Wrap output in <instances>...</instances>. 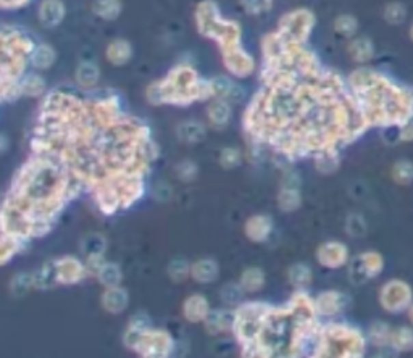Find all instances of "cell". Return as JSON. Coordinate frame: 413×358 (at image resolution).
I'll return each mask as SVG.
<instances>
[{"mask_svg": "<svg viewBox=\"0 0 413 358\" xmlns=\"http://www.w3.org/2000/svg\"><path fill=\"white\" fill-rule=\"evenodd\" d=\"M345 231H347V234L352 235V238H363L367 233L365 218H363L362 215H357V213L349 215L347 221H345Z\"/></svg>", "mask_w": 413, "mask_h": 358, "instance_id": "46", "label": "cell"}, {"mask_svg": "<svg viewBox=\"0 0 413 358\" xmlns=\"http://www.w3.org/2000/svg\"><path fill=\"white\" fill-rule=\"evenodd\" d=\"M202 324L209 336L230 333L235 324V310H212Z\"/></svg>", "mask_w": 413, "mask_h": 358, "instance_id": "22", "label": "cell"}, {"mask_svg": "<svg viewBox=\"0 0 413 358\" xmlns=\"http://www.w3.org/2000/svg\"><path fill=\"white\" fill-rule=\"evenodd\" d=\"M219 297H222V301L226 303V305L239 307L241 303L244 302L245 291L242 289L239 281H237V283H226L219 289Z\"/></svg>", "mask_w": 413, "mask_h": 358, "instance_id": "40", "label": "cell"}, {"mask_svg": "<svg viewBox=\"0 0 413 358\" xmlns=\"http://www.w3.org/2000/svg\"><path fill=\"white\" fill-rule=\"evenodd\" d=\"M350 297L341 291H323L315 297L318 316H336L349 307Z\"/></svg>", "mask_w": 413, "mask_h": 358, "instance_id": "16", "label": "cell"}, {"mask_svg": "<svg viewBox=\"0 0 413 358\" xmlns=\"http://www.w3.org/2000/svg\"><path fill=\"white\" fill-rule=\"evenodd\" d=\"M275 221L267 213H257L249 216L244 223V235L254 244H265L271 238Z\"/></svg>", "mask_w": 413, "mask_h": 358, "instance_id": "15", "label": "cell"}, {"mask_svg": "<svg viewBox=\"0 0 413 358\" xmlns=\"http://www.w3.org/2000/svg\"><path fill=\"white\" fill-rule=\"evenodd\" d=\"M152 326H154V321H152L150 315L147 314V311H137V314H134L131 318H129L126 329H124L123 333V346L126 347L128 350H131L139 336H141L146 329L152 328Z\"/></svg>", "mask_w": 413, "mask_h": 358, "instance_id": "23", "label": "cell"}, {"mask_svg": "<svg viewBox=\"0 0 413 358\" xmlns=\"http://www.w3.org/2000/svg\"><path fill=\"white\" fill-rule=\"evenodd\" d=\"M215 97L212 79H202L189 65H178L163 79L152 83L146 90L150 105L189 107L194 102L212 101Z\"/></svg>", "mask_w": 413, "mask_h": 358, "instance_id": "4", "label": "cell"}, {"mask_svg": "<svg viewBox=\"0 0 413 358\" xmlns=\"http://www.w3.org/2000/svg\"><path fill=\"white\" fill-rule=\"evenodd\" d=\"M402 140H413V121L407 120V126L401 131Z\"/></svg>", "mask_w": 413, "mask_h": 358, "instance_id": "50", "label": "cell"}, {"mask_svg": "<svg viewBox=\"0 0 413 358\" xmlns=\"http://www.w3.org/2000/svg\"><path fill=\"white\" fill-rule=\"evenodd\" d=\"M244 162V152L239 147H224L218 157V163L223 170L230 171L239 168Z\"/></svg>", "mask_w": 413, "mask_h": 358, "instance_id": "38", "label": "cell"}, {"mask_svg": "<svg viewBox=\"0 0 413 358\" xmlns=\"http://www.w3.org/2000/svg\"><path fill=\"white\" fill-rule=\"evenodd\" d=\"M239 284L242 285L245 294H257L263 291L267 284V274L260 266H247L239 276Z\"/></svg>", "mask_w": 413, "mask_h": 358, "instance_id": "29", "label": "cell"}, {"mask_svg": "<svg viewBox=\"0 0 413 358\" xmlns=\"http://www.w3.org/2000/svg\"><path fill=\"white\" fill-rule=\"evenodd\" d=\"M390 346L397 352L410 350L413 347V331L410 328H397L392 331L390 336Z\"/></svg>", "mask_w": 413, "mask_h": 358, "instance_id": "41", "label": "cell"}, {"mask_svg": "<svg viewBox=\"0 0 413 358\" xmlns=\"http://www.w3.org/2000/svg\"><path fill=\"white\" fill-rule=\"evenodd\" d=\"M129 302V292L123 285H115V287H105L101 296V307L105 314L109 315H121L123 311L128 310Z\"/></svg>", "mask_w": 413, "mask_h": 358, "instance_id": "18", "label": "cell"}, {"mask_svg": "<svg viewBox=\"0 0 413 358\" xmlns=\"http://www.w3.org/2000/svg\"><path fill=\"white\" fill-rule=\"evenodd\" d=\"M94 278L97 279V283L101 284L103 289L115 287V285H121V283H123V270H121V266L115 264V261H105V264L98 268Z\"/></svg>", "mask_w": 413, "mask_h": 358, "instance_id": "31", "label": "cell"}, {"mask_svg": "<svg viewBox=\"0 0 413 358\" xmlns=\"http://www.w3.org/2000/svg\"><path fill=\"white\" fill-rule=\"evenodd\" d=\"M215 97L224 99L230 103H239L244 101V89L241 88L236 81H232L228 76H217L212 79Z\"/></svg>", "mask_w": 413, "mask_h": 358, "instance_id": "25", "label": "cell"}, {"mask_svg": "<svg viewBox=\"0 0 413 358\" xmlns=\"http://www.w3.org/2000/svg\"><path fill=\"white\" fill-rule=\"evenodd\" d=\"M0 152L2 153H7L8 151V136L7 134H2V139H0Z\"/></svg>", "mask_w": 413, "mask_h": 358, "instance_id": "51", "label": "cell"}, {"mask_svg": "<svg viewBox=\"0 0 413 358\" xmlns=\"http://www.w3.org/2000/svg\"><path fill=\"white\" fill-rule=\"evenodd\" d=\"M407 314H408V321L413 324V303L407 308Z\"/></svg>", "mask_w": 413, "mask_h": 358, "instance_id": "52", "label": "cell"}, {"mask_svg": "<svg viewBox=\"0 0 413 358\" xmlns=\"http://www.w3.org/2000/svg\"><path fill=\"white\" fill-rule=\"evenodd\" d=\"M315 258L323 268L338 270L349 264V248L344 242L326 241L317 247Z\"/></svg>", "mask_w": 413, "mask_h": 358, "instance_id": "13", "label": "cell"}, {"mask_svg": "<svg viewBox=\"0 0 413 358\" xmlns=\"http://www.w3.org/2000/svg\"><path fill=\"white\" fill-rule=\"evenodd\" d=\"M20 89L21 95H26V97H40V95L46 92L47 84L40 75L29 73L25 75L23 79L20 81Z\"/></svg>", "mask_w": 413, "mask_h": 358, "instance_id": "36", "label": "cell"}, {"mask_svg": "<svg viewBox=\"0 0 413 358\" xmlns=\"http://www.w3.org/2000/svg\"><path fill=\"white\" fill-rule=\"evenodd\" d=\"M66 7L64 0H42L38 8V20L46 29L60 26L65 20Z\"/></svg>", "mask_w": 413, "mask_h": 358, "instance_id": "19", "label": "cell"}, {"mask_svg": "<svg viewBox=\"0 0 413 358\" xmlns=\"http://www.w3.org/2000/svg\"><path fill=\"white\" fill-rule=\"evenodd\" d=\"M367 341L354 326L345 323H328L321 326V339L318 358L344 357L358 358L365 355Z\"/></svg>", "mask_w": 413, "mask_h": 358, "instance_id": "7", "label": "cell"}, {"mask_svg": "<svg viewBox=\"0 0 413 358\" xmlns=\"http://www.w3.org/2000/svg\"><path fill=\"white\" fill-rule=\"evenodd\" d=\"M31 0H2V8L3 10H15V8H21L28 5Z\"/></svg>", "mask_w": 413, "mask_h": 358, "instance_id": "49", "label": "cell"}, {"mask_svg": "<svg viewBox=\"0 0 413 358\" xmlns=\"http://www.w3.org/2000/svg\"><path fill=\"white\" fill-rule=\"evenodd\" d=\"M52 261L57 285H76L91 276L86 261L75 255H65Z\"/></svg>", "mask_w": 413, "mask_h": 358, "instance_id": "12", "label": "cell"}, {"mask_svg": "<svg viewBox=\"0 0 413 358\" xmlns=\"http://www.w3.org/2000/svg\"><path fill=\"white\" fill-rule=\"evenodd\" d=\"M174 133H176L179 142L187 144V146H196V144H200L202 140H205L209 131H206V126L202 121L186 120L176 126Z\"/></svg>", "mask_w": 413, "mask_h": 358, "instance_id": "24", "label": "cell"}, {"mask_svg": "<svg viewBox=\"0 0 413 358\" xmlns=\"http://www.w3.org/2000/svg\"><path fill=\"white\" fill-rule=\"evenodd\" d=\"M174 173L176 178L183 183H192L199 175V165L192 160H183L174 166Z\"/></svg>", "mask_w": 413, "mask_h": 358, "instance_id": "44", "label": "cell"}, {"mask_svg": "<svg viewBox=\"0 0 413 358\" xmlns=\"http://www.w3.org/2000/svg\"><path fill=\"white\" fill-rule=\"evenodd\" d=\"M384 268V260L378 252H363L349 264V281L352 284L360 285L368 279H373Z\"/></svg>", "mask_w": 413, "mask_h": 358, "instance_id": "11", "label": "cell"}, {"mask_svg": "<svg viewBox=\"0 0 413 358\" xmlns=\"http://www.w3.org/2000/svg\"><path fill=\"white\" fill-rule=\"evenodd\" d=\"M241 3L242 8L252 16L267 13L273 7V0H241Z\"/></svg>", "mask_w": 413, "mask_h": 358, "instance_id": "47", "label": "cell"}, {"mask_svg": "<svg viewBox=\"0 0 413 358\" xmlns=\"http://www.w3.org/2000/svg\"><path fill=\"white\" fill-rule=\"evenodd\" d=\"M210 311H212V307H210V302L206 301L204 294L194 292L183 301L181 315L187 323L202 324Z\"/></svg>", "mask_w": 413, "mask_h": 358, "instance_id": "17", "label": "cell"}, {"mask_svg": "<svg viewBox=\"0 0 413 358\" xmlns=\"http://www.w3.org/2000/svg\"><path fill=\"white\" fill-rule=\"evenodd\" d=\"M219 278V264L212 257H202L192 261L191 279L197 284H213Z\"/></svg>", "mask_w": 413, "mask_h": 358, "instance_id": "21", "label": "cell"}, {"mask_svg": "<svg viewBox=\"0 0 413 358\" xmlns=\"http://www.w3.org/2000/svg\"><path fill=\"white\" fill-rule=\"evenodd\" d=\"M413 292L410 285L401 279H390L379 291V305L388 314L397 315L412 305Z\"/></svg>", "mask_w": 413, "mask_h": 358, "instance_id": "10", "label": "cell"}, {"mask_svg": "<svg viewBox=\"0 0 413 358\" xmlns=\"http://www.w3.org/2000/svg\"><path fill=\"white\" fill-rule=\"evenodd\" d=\"M81 190L78 181L58 158L31 152L12 178L3 199L2 234L15 235L28 244L44 238Z\"/></svg>", "mask_w": 413, "mask_h": 358, "instance_id": "3", "label": "cell"}, {"mask_svg": "<svg viewBox=\"0 0 413 358\" xmlns=\"http://www.w3.org/2000/svg\"><path fill=\"white\" fill-rule=\"evenodd\" d=\"M81 251H83V253L86 257H89V255H105L107 239L98 233L88 234L86 238L81 241Z\"/></svg>", "mask_w": 413, "mask_h": 358, "instance_id": "39", "label": "cell"}, {"mask_svg": "<svg viewBox=\"0 0 413 358\" xmlns=\"http://www.w3.org/2000/svg\"><path fill=\"white\" fill-rule=\"evenodd\" d=\"M36 44L23 31L2 29V101L12 102L21 97L20 81L23 79L31 52Z\"/></svg>", "mask_w": 413, "mask_h": 358, "instance_id": "5", "label": "cell"}, {"mask_svg": "<svg viewBox=\"0 0 413 358\" xmlns=\"http://www.w3.org/2000/svg\"><path fill=\"white\" fill-rule=\"evenodd\" d=\"M174 347L176 342L167 329L152 326L139 336L131 350L144 358H167L174 352Z\"/></svg>", "mask_w": 413, "mask_h": 358, "instance_id": "8", "label": "cell"}, {"mask_svg": "<svg viewBox=\"0 0 413 358\" xmlns=\"http://www.w3.org/2000/svg\"><path fill=\"white\" fill-rule=\"evenodd\" d=\"M31 289H36L34 273H25V271H20V273H16L10 281V294L15 298H21L23 296H26Z\"/></svg>", "mask_w": 413, "mask_h": 358, "instance_id": "37", "label": "cell"}, {"mask_svg": "<svg viewBox=\"0 0 413 358\" xmlns=\"http://www.w3.org/2000/svg\"><path fill=\"white\" fill-rule=\"evenodd\" d=\"M222 60L228 73L237 79L249 78L255 71V66H257L254 57L249 52H245L242 47L222 53Z\"/></svg>", "mask_w": 413, "mask_h": 358, "instance_id": "14", "label": "cell"}, {"mask_svg": "<svg viewBox=\"0 0 413 358\" xmlns=\"http://www.w3.org/2000/svg\"><path fill=\"white\" fill-rule=\"evenodd\" d=\"M392 179L401 186H408L413 181V163L410 160H399L392 166Z\"/></svg>", "mask_w": 413, "mask_h": 358, "instance_id": "42", "label": "cell"}, {"mask_svg": "<svg viewBox=\"0 0 413 358\" xmlns=\"http://www.w3.org/2000/svg\"><path fill=\"white\" fill-rule=\"evenodd\" d=\"M31 152L60 160L97 210L114 216L146 194V178L159 158L149 126L121 112L115 95L79 99L53 90L42 101Z\"/></svg>", "mask_w": 413, "mask_h": 358, "instance_id": "1", "label": "cell"}, {"mask_svg": "<svg viewBox=\"0 0 413 358\" xmlns=\"http://www.w3.org/2000/svg\"><path fill=\"white\" fill-rule=\"evenodd\" d=\"M315 26V16L307 8H297L281 16L278 23V33L295 44H305Z\"/></svg>", "mask_w": 413, "mask_h": 358, "instance_id": "9", "label": "cell"}, {"mask_svg": "<svg viewBox=\"0 0 413 358\" xmlns=\"http://www.w3.org/2000/svg\"><path fill=\"white\" fill-rule=\"evenodd\" d=\"M286 279L294 289H305L312 284L313 271L310 265L297 261V264L289 265V268L286 270Z\"/></svg>", "mask_w": 413, "mask_h": 358, "instance_id": "30", "label": "cell"}, {"mask_svg": "<svg viewBox=\"0 0 413 358\" xmlns=\"http://www.w3.org/2000/svg\"><path fill=\"white\" fill-rule=\"evenodd\" d=\"M334 29L343 36H352L357 31V20L350 15H341L336 18Z\"/></svg>", "mask_w": 413, "mask_h": 358, "instance_id": "48", "label": "cell"}, {"mask_svg": "<svg viewBox=\"0 0 413 358\" xmlns=\"http://www.w3.org/2000/svg\"><path fill=\"white\" fill-rule=\"evenodd\" d=\"M196 25L204 38L213 39L222 53L242 47V31L237 21L224 20L215 0H202L196 8Z\"/></svg>", "mask_w": 413, "mask_h": 358, "instance_id": "6", "label": "cell"}, {"mask_svg": "<svg viewBox=\"0 0 413 358\" xmlns=\"http://www.w3.org/2000/svg\"><path fill=\"white\" fill-rule=\"evenodd\" d=\"M191 268H192V264L187 260V258L176 257L168 264L167 274L174 284H181L186 279L191 278Z\"/></svg>", "mask_w": 413, "mask_h": 358, "instance_id": "35", "label": "cell"}, {"mask_svg": "<svg viewBox=\"0 0 413 358\" xmlns=\"http://www.w3.org/2000/svg\"><path fill=\"white\" fill-rule=\"evenodd\" d=\"M91 12L94 16L103 21H114L123 12V3L121 0H94Z\"/></svg>", "mask_w": 413, "mask_h": 358, "instance_id": "33", "label": "cell"}, {"mask_svg": "<svg viewBox=\"0 0 413 358\" xmlns=\"http://www.w3.org/2000/svg\"><path fill=\"white\" fill-rule=\"evenodd\" d=\"M29 244L25 242L23 239L15 238L10 234H2V241H0V265L5 266L13 257L23 252Z\"/></svg>", "mask_w": 413, "mask_h": 358, "instance_id": "34", "label": "cell"}, {"mask_svg": "<svg viewBox=\"0 0 413 358\" xmlns=\"http://www.w3.org/2000/svg\"><path fill=\"white\" fill-rule=\"evenodd\" d=\"M105 57L110 65L124 66L133 58V45L126 39H114L107 45Z\"/></svg>", "mask_w": 413, "mask_h": 358, "instance_id": "26", "label": "cell"}, {"mask_svg": "<svg viewBox=\"0 0 413 358\" xmlns=\"http://www.w3.org/2000/svg\"><path fill=\"white\" fill-rule=\"evenodd\" d=\"M349 52L356 62H367L373 55V47L367 39H356L350 42Z\"/></svg>", "mask_w": 413, "mask_h": 358, "instance_id": "43", "label": "cell"}, {"mask_svg": "<svg viewBox=\"0 0 413 358\" xmlns=\"http://www.w3.org/2000/svg\"><path fill=\"white\" fill-rule=\"evenodd\" d=\"M98 79H101V68H98L96 62L86 60L81 62L79 65L76 66L75 81L81 89H94L98 84Z\"/></svg>", "mask_w": 413, "mask_h": 358, "instance_id": "27", "label": "cell"}, {"mask_svg": "<svg viewBox=\"0 0 413 358\" xmlns=\"http://www.w3.org/2000/svg\"><path fill=\"white\" fill-rule=\"evenodd\" d=\"M390 336H392V329L386 323H375L370 329V341L376 347H384L390 344Z\"/></svg>", "mask_w": 413, "mask_h": 358, "instance_id": "45", "label": "cell"}, {"mask_svg": "<svg viewBox=\"0 0 413 358\" xmlns=\"http://www.w3.org/2000/svg\"><path fill=\"white\" fill-rule=\"evenodd\" d=\"M231 105L232 103L219 97H213L212 101H209V105H206V120H209L210 128L223 131L230 125L232 116Z\"/></svg>", "mask_w": 413, "mask_h": 358, "instance_id": "20", "label": "cell"}, {"mask_svg": "<svg viewBox=\"0 0 413 358\" xmlns=\"http://www.w3.org/2000/svg\"><path fill=\"white\" fill-rule=\"evenodd\" d=\"M302 192L295 186H282L276 196V205L282 213H295L302 207Z\"/></svg>", "mask_w": 413, "mask_h": 358, "instance_id": "28", "label": "cell"}, {"mask_svg": "<svg viewBox=\"0 0 413 358\" xmlns=\"http://www.w3.org/2000/svg\"><path fill=\"white\" fill-rule=\"evenodd\" d=\"M360 108L345 97L339 81L325 75L304 44L286 40L263 58L262 89L242 115L250 149H270L286 162L339 153L367 129Z\"/></svg>", "mask_w": 413, "mask_h": 358, "instance_id": "2", "label": "cell"}, {"mask_svg": "<svg viewBox=\"0 0 413 358\" xmlns=\"http://www.w3.org/2000/svg\"><path fill=\"white\" fill-rule=\"evenodd\" d=\"M57 62V51L49 44H39L36 45L34 51L31 52L29 57V63L33 65V68L39 71L49 70L53 63Z\"/></svg>", "mask_w": 413, "mask_h": 358, "instance_id": "32", "label": "cell"}]
</instances>
